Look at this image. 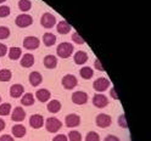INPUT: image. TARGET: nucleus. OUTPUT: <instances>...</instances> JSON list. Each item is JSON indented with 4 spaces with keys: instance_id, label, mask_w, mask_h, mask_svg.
Returning <instances> with one entry per match:
<instances>
[{
    "instance_id": "2",
    "label": "nucleus",
    "mask_w": 151,
    "mask_h": 141,
    "mask_svg": "<svg viewBox=\"0 0 151 141\" xmlns=\"http://www.w3.org/2000/svg\"><path fill=\"white\" fill-rule=\"evenodd\" d=\"M45 128L49 133H58V131L62 128V123L59 118L56 117H50L45 122Z\"/></svg>"
},
{
    "instance_id": "1",
    "label": "nucleus",
    "mask_w": 151,
    "mask_h": 141,
    "mask_svg": "<svg viewBox=\"0 0 151 141\" xmlns=\"http://www.w3.org/2000/svg\"><path fill=\"white\" fill-rule=\"evenodd\" d=\"M74 51V48L73 45L68 42H63L61 44L58 45V48H56V54H58L59 57L61 59H68L71 57V55L73 54Z\"/></svg>"
},
{
    "instance_id": "36",
    "label": "nucleus",
    "mask_w": 151,
    "mask_h": 141,
    "mask_svg": "<svg viewBox=\"0 0 151 141\" xmlns=\"http://www.w3.org/2000/svg\"><path fill=\"white\" fill-rule=\"evenodd\" d=\"M7 51H9V49H7L6 44L0 43V57H4V56L7 54Z\"/></svg>"
},
{
    "instance_id": "26",
    "label": "nucleus",
    "mask_w": 151,
    "mask_h": 141,
    "mask_svg": "<svg viewBox=\"0 0 151 141\" xmlns=\"http://www.w3.org/2000/svg\"><path fill=\"white\" fill-rule=\"evenodd\" d=\"M79 74H81V77H82L83 79H87V80H88V79H91V78H93L94 71H93L91 67H89V66H84V67L81 68Z\"/></svg>"
},
{
    "instance_id": "40",
    "label": "nucleus",
    "mask_w": 151,
    "mask_h": 141,
    "mask_svg": "<svg viewBox=\"0 0 151 141\" xmlns=\"http://www.w3.org/2000/svg\"><path fill=\"white\" fill-rule=\"evenodd\" d=\"M104 141H121L116 135H107Z\"/></svg>"
},
{
    "instance_id": "32",
    "label": "nucleus",
    "mask_w": 151,
    "mask_h": 141,
    "mask_svg": "<svg viewBox=\"0 0 151 141\" xmlns=\"http://www.w3.org/2000/svg\"><path fill=\"white\" fill-rule=\"evenodd\" d=\"M10 14H11L10 6H7V5H0V17L5 18V17H7Z\"/></svg>"
},
{
    "instance_id": "14",
    "label": "nucleus",
    "mask_w": 151,
    "mask_h": 141,
    "mask_svg": "<svg viewBox=\"0 0 151 141\" xmlns=\"http://www.w3.org/2000/svg\"><path fill=\"white\" fill-rule=\"evenodd\" d=\"M24 92V87L22 84H14L10 87V96L14 99H18L23 95Z\"/></svg>"
},
{
    "instance_id": "23",
    "label": "nucleus",
    "mask_w": 151,
    "mask_h": 141,
    "mask_svg": "<svg viewBox=\"0 0 151 141\" xmlns=\"http://www.w3.org/2000/svg\"><path fill=\"white\" fill-rule=\"evenodd\" d=\"M61 102L59 100H50L48 102V105H46V108H48L49 112H51V113H58V112H60L61 110Z\"/></svg>"
},
{
    "instance_id": "5",
    "label": "nucleus",
    "mask_w": 151,
    "mask_h": 141,
    "mask_svg": "<svg viewBox=\"0 0 151 141\" xmlns=\"http://www.w3.org/2000/svg\"><path fill=\"white\" fill-rule=\"evenodd\" d=\"M40 40L39 38H37L34 35H28L23 39V48L27 50H35L39 48Z\"/></svg>"
},
{
    "instance_id": "35",
    "label": "nucleus",
    "mask_w": 151,
    "mask_h": 141,
    "mask_svg": "<svg viewBox=\"0 0 151 141\" xmlns=\"http://www.w3.org/2000/svg\"><path fill=\"white\" fill-rule=\"evenodd\" d=\"M118 125L119 127H122V128H124V129H127L128 128V123H127V119H126V115L123 113V115H121L119 117H118Z\"/></svg>"
},
{
    "instance_id": "27",
    "label": "nucleus",
    "mask_w": 151,
    "mask_h": 141,
    "mask_svg": "<svg viewBox=\"0 0 151 141\" xmlns=\"http://www.w3.org/2000/svg\"><path fill=\"white\" fill-rule=\"evenodd\" d=\"M11 110H12V107H11V105L9 102L0 103V116H3V117L9 116L11 113Z\"/></svg>"
},
{
    "instance_id": "9",
    "label": "nucleus",
    "mask_w": 151,
    "mask_h": 141,
    "mask_svg": "<svg viewBox=\"0 0 151 141\" xmlns=\"http://www.w3.org/2000/svg\"><path fill=\"white\" fill-rule=\"evenodd\" d=\"M95 123L99 128H109L112 124V118H111V116H109L106 113H99L96 116Z\"/></svg>"
},
{
    "instance_id": "41",
    "label": "nucleus",
    "mask_w": 151,
    "mask_h": 141,
    "mask_svg": "<svg viewBox=\"0 0 151 141\" xmlns=\"http://www.w3.org/2000/svg\"><path fill=\"white\" fill-rule=\"evenodd\" d=\"M5 127H6V123H5V120L3 119V118H0V133L5 129Z\"/></svg>"
},
{
    "instance_id": "13",
    "label": "nucleus",
    "mask_w": 151,
    "mask_h": 141,
    "mask_svg": "<svg viewBox=\"0 0 151 141\" xmlns=\"http://www.w3.org/2000/svg\"><path fill=\"white\" fill-rule=\"evenodd\" d=\"M24 118H26V111L21 106L15 107L12 111V115H11V119L18 123V122H23Z\"/></svg>"
},
{
    "instance_id": "25",
    "label": "nucleus",
    "mask_w": 151,
    "mask_h": 141,
    "mask_svg": "<svg viewBox=\"0 0 151 141\" xmlns=\"http://www.w3.org/2000/svg\"><path fill=\"white\" fill-rule=\"evenodd\" d=\"M43 44L45 46H48V48H50V46L55 45L56 44V35L52 34V33H44L43 35Z\"/></svg>"
},
{
    "instance_id": "24",
    "label": "nucleus",
    "mask_w": 151,
    "mask_h": 141,
    "mask_svg": "<svg viewBox=\"0 0 151 141\" xmlns=\"http://www.w3.org/2000/svg\"><path fill=\"white\" fill-rule=\"evenodd\" d=\"M35 102V96L33 95L32 92H26L22 95V99H21V103L23 106H33Z\"/></svg>"
},
{
    "instance_id": "39",
    "label": "nucleus",
    "mask_w": 151,
    "mask_h": 141,
    "mask_svg": "<svg viewBox=\"0 0 151 141\" xmlns=\"http://www.w3.org/2000/svg\"><path fill=\"white\" fill-rule=\"evenodd\" d=\"M94 66H95V68L96 69H99L100 72H104V71H105V69H104V67H102V64H101V62H100V60H95V61H94Z\"/></svg>"
},
{
    "instance_id": "44",
    "label": "nucleus",
    "mask_w": 151,
    "mask_h": 141,
    "mask_svg": "<svg viewBox=\"0 0 151 141\" xmlns=\"http://www.w3.org/2000/svg\"><path fill=\"white\" fill-rule=\"evenodd\" d=\"M0 103H1V96H0Z\"/></svg>"
},
{
    "instance_id": "30",
    "label": "nucleus",
    "mask_w": 151,
    "mask_h": 141,
    "mask_svg": "<svg viewBox=\"0 0 151 141\" xmlns=\"http://www.w3.org/2000/svg\"><path fill=\"white\" fill-rule=\"evenodd\" d=\"M67 137H68V141H82V134L77 130H71Z\"/></svg>"
},
{
    "instance_id": "10",
    "label": "nucleus",
    "mask_w": 151,
    "mask_h": 141,
    "mask_svg": "<svg viewBox=\"0 0 151 141\" xmlns=\"http://www.w3.org/2000/svg\"><path fill=\"white\" fill-rule=\"evenodd\" d=\"M71 99H72V102L76 103V105H86L89 100L88 94L84 92V91H74L72 94Z\"/></svg>"
},
{
    "instance_id": "29",
    "label": "nucleus",
    "mask_w": 151,
    "mask_h": 141,
    "mask_svg": "<svg viewBox=\"0 0 151 141\" xmlns=\"http://www.w3.org/2000/svg\"><path fill=\"white\" fill-rule=\"evenodd\" d=\"M12 78V72L7 68L0 69V82H9Z\"/></svg>"
},
{
    "instance_id": "3",
    "label": "nucleus",
    "mask_w": 151,
    "mask_h": 141,
    "mask_svg": "<svg viewBox=\"0 0 151 141\" xmlns=\"http://www.w3.org/2000/svg\"><path fill=\"white\" fill-rule=\"evenodd\" d=\"M15 23H16L17 27H20V28H27V27L32 26L33 17L31 15H28V14H21L15 18Z\"/></svg>"
},
{
    "instance_id": "7",
    "label": "nucleus",
    "mask_w": 151,
    "mask_h": 141,
    "mask_svg": "<svg viewBox=\"0 0 151 141\" xmlns=\"http://www.w3.org/2000/svg\"><path fill=\"white\" fill-rule=\"evenodd\" d=\"M93 105L96 108H104L109 105V99L106 95H104L102 92H96L95 95L93 96Z\"/></svg>"
},
{
    "instance_id": "17",
    "label": "nucleus",
    "mask_w": 151,
    "mask_h": 141,
    "mask_svg": "<svg viewBox=\"0 0 151 141\" xmlns=\"http://www.w3.org/2000/svg\"><path fill=\"white\" fill-rule=\"evenodd\" d=\"M35 97H37L38 101H40V102H46V101L50 100L51 94L48 89H39L35 92Z\"/></svg>"
},
{
    "instance_id": "43",
    "label": "nucleus",
    "mask_w": 151,
    "mask_h": 141,
    "mask_svg": "<svg viewBox=\"0 0 151 141\" xmlns=\"http://www.w3.org/2000/svg\"><path fill=\"white\" fill-rule=\"evenodd\" d=\"M6 0H0V4H3V3H5Z\"/></svg>"
},
{
    "instance_id": "31",
    "label": "nucleus",
    "mask_w": 151,
    "mask_h": 141,
    "mask_svg": "<svg viewBox=\"0 0 151 141\" xmlns=\"http://www.w3.org/2000/svg\"><path fill=\"white\" fill-rule=\"evenodd\" d=\"M10 34H11L10 28L6 26H0V40L7 39L9 37H10Z\"/></svg>"
},
{
    "instance_id": "34",
    "label": "nucleus",
    "mask_w": 151,
    "mask_h": 141,
    "mask_svg": "<svg viewBox=\"0 0 151 141\" xmlns=\"http://www.w3.org/2000/svg\"><path fill=\"white\" fill-rule=\"evenodd\" d=\"M72 42H74L76 44H81V45L86 43V42H84V39L79 35V33H77V32H74L72 34Z\"/></svg>"
},
{
    "instance_id": "6",
    "label": "nucleus",
    "mask_w": 151,
    "mask_h": 141,
    "mask_svg": "<svg viewBox=\"0 0 151 141\" xmlns=\"http://www.w3.org/2000/svg\"><path fill=\"white\" fill-rule=\"evenodd\" d=\"M40 24L46 29H50V28L56 26V17L51 12H45L40 18Z\"/></svg>"
},
{
    "instance_id": "42",
    "label": "nucleus",
    "mask_w": 151,
    "mask_h": 141,
    "mask_svg": "<svg viewBox=\"0 0 151 141\" xmlns=\"http://www.w3.org/2000/svg\"><path fill=\"white\" fill-rule=\"evenodd\" d=\"M111 96L115 99V100H118V96H117V94H116V89L115 88H111Z\"/></svg>"
},
{
    "instance_id": "21",
    "label": "nucleus",
    "mask_w": 151,
    "mask_h": 141,
    "mask_svg": "<svg viewBox=\"0 0 151 141\" xmlns=\"http://www.w3.org/2000/svg\"><path fill=\"white\" fill-rule=\"evenodd\" d=\"M73 61L76 64H84L88 61V54L86 51H77L73 56Z\"/></svg>"
},
{
    "instance_id": "38",
    "label": "nucleus",
    "mask_w": 151,
    "mask_h": 141,
    "mask_svg": "<svg viewBox=\"0 0 151 141\" xmlns=\"http://www.w3.org/2000/svg\"><path fill=\"white\" fill-rule=\"evenodd\" d=\"M0 141H15V139H14V136L9 135V134H4L0 136Z\"/></svg>"
},
{
    "instance_id": "16",
    "label": "nucleus",
    "mask_w": 151,
    "mask_h": 141,
    "mask_svg": "<svg viewBox=\"0 0 151 141\" xmlns=\"http://www.w3.org/2000/svg\"><path fill=\"white\" fill-rule=\"evenodd\" d=\"M20 63H21V66L23 68H31L32 66L34 64V56H33V54H29V52L24 54L21 57Z\"/></svg>"
},
{
    "instance_id": "11",
    "label": "nucleus",
    "mask_w": 151,
    "mask_h": 141,
    "mask_svg": "<svg viewBox=\"0 0 151 141\" xmlns=\"http://www.w3.org/2000/svg\"><path fill=\"white\" fill-rule=\"evenodd\" d=\"M65 124L67 128H77L81 124V117L76 113L67 115L65 118Z\"/></svg>"
},
{
    "instance_id": "19",
    "label": "nucleus",
    "mask_w": 151,
    "mask_h": 141,
    "mask_svg": "<svg viewBox=\"0 0 151 141\" xmlns=\"http://www.w3.org/2000/svg\"><path fill=\"white\" fill-rule=\"evenodd\" d=\"M29 83H31V85L32 87H38V85H40L42 82H43V76L39 73V72H31L29 73Z\"/></svg>"
},
{
    "instance_id": "8",
    "label": "nucleus",
    "mask_w": 151,
    "mask_h": 141,
    "mask_svg": "<svg viewBox=\"0 0 151 141\" xmlns=\"http://www.w3.org/2000/svg\"><path fill=\"white\" fill-rule=\"evenodd\" d=\"M77 84H78V80H77V78H76V76H73V74H66V76H63V78H62V87L66 90L74 89L76 87H77Z\"/></svg>"
},
{
    "instance_id": "18",
    "label": "nucleus",
    "mask_w": 151,
    "mask_h": 141,
    "mask_svg": "<svg viewBox=\"0 0 151 141\" xmlns=\"http://www.w3.org/2000/svg\"><path fill=\"white\" fill-rule=\"evenodd\" d=\"M56 29H58V32L60 34H68L72 29V26L67 21L62 20V21L58 22V24H56Z\"/></svg>"
},
{
    "instance_id": "22",
    "label": "nucleus",
    "mask_w": 151,
    "mask_h": 141,
    "mask_svg": "<svg viewBox=\"0 0 151 141\" xmlns=\"http://www.w3.org/2000/svg\"><path fill=\"white\" fill-rule=\"evenodd\" d=\"M7 55H9V59L10 60H14V61L20 60L22 56V50H21V48H18V46H12V48L9 49Z\"/></svg>"
},
{
    "instance_id": "15",
    "label": "nucleus",
    "mask_w": 151,
    "mask_h": 141,
    "mask_svg": "<svg viewBox=\"0 0 151 141\" xmlns=\"http://www.w3.org/2000/svg\"><path fill=\"white\" fill-rule=\"evenodd\" d=\"M43 63L45 66V68L54 69V68H56V66H58V57L54 55H46L43 60Z\"/></svg>"
},
{
    "instance_id": "20",
    "label": "nucleus",
    "mask_w": 151,
    "mask_h": 141,
    "mask_svg": "<svg viewBox=\"0 0 151 141\" xmlns=\"http://www.w3.org/2000/svg\"><path fill=\"white\" fill-rule=\"evenodd\" d=\"M11 131H12V136L14 137H23L26 135V133H27V129L22 124H15L11 128Z\"/></svg>"
},
{
    "instance_id": "33",
    "label": "nucleus",
    "mask_w": 151,
    "mask_h": 141,
    "mask_svg": "<svg viewBox=\"0 0 151 141\" xmlns=\"http://www.w3.org/2000/svg\"><path fill=\"white\" fill-rule=\"evenodd\" d=\"M86 141H100V136L96 131H89L86 136Z\"/></svg>"
},
{
    "instance_id": "37",
    "label": "nucleus",
    "mask_w": 151,
    "mask_h": 141,
    "mask_svg": "<svg viewBox=\"0 0 151 141\" xmlns=\"http://www.w3.org/2000/svg\"><path fill=\"white\" fill-rule=\"evenodd\" d=\"M52 141H68V137L65 134H58L52 139Z\"/></svg>"
},
{
    "instance_id": "12",
    "label": "nucleus",
    "mask_w": 151,
    "mask_h": 141,
    "mask_svg": "<svg viewBox=\"0 0 151 141\" xmlns=\"http://www.w3.org/2000/svg\"><path fill=\"white\" fill-rule=\"evenodd\" d=\"M29 125L33 128V129H39L44 125V117L42 115H32L31 118H29Z\"/></svg>"
},
{
    "instance_id": "28",
    "label": "nucleus",
    "mask_w": 151,
    "mask_h": 141,
    "mask_svg": "<svg viewBox=\"0 0 151 141\" xmlns=\"http://www.w3.org/2000/svg\"><path fill=\"white\" fill-rule=\"evenodd\" d=\"M18 9L22 12H27L32 9V3L29 0H18Z\"/></svg>"
},
{
    "instance_id": "4",
    "label": "nucleus",
    "mask_w": 151,
    "mask_h": 141,
    "mask_svg": "<svg viewBox=\"0 0 151 141\" xmlns=\"http://www.w3.org/2000/svg\"><path fill=\"white\" fill-rule=\"evenodd\" d=\"M93 88L96 92H104L110 88V80L105 77H100L96 80H94L93 83Z\"/></svg>"
}]
</instances>
